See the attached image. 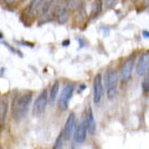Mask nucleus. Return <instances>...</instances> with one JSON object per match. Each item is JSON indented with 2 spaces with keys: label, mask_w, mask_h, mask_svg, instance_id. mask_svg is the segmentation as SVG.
Returning <instances> with one entry per match:
<instances>
[{
  "label": "nucleus",
  "mask_w": 149,
  "mask_h": 149,
  "mask_svg": "<svg viewBox=\"0 0 149 149\" xmlns=\"http://www.w3.org/2000/svg\"><path fill=\"white\" fill-rule=\"evenodd\" d=\"M6 4H13V3H15V0H5Z\"/></svg>",
  "instance_id": "21"
},
{
  "label": "nucleus",
  "mask_w": 149,
  "mask_h": 149,
  "mask_svg": "<svg viewBox=\"0 0 149 149\" xmlns=\"http://www.w3.org/2000/svg\"><path fill=\"white\" fill-rule=\"evenodd\" d=\"M6 111H8V102L3 100L1 103H0V123H1V125L4 124V120H5Z\"/></svg>",
  "instance_id": "16"
},
{
  "label": "nucleus",
  "mask_w": 149,
  "mask_h": 149,
  "mask_svg": "<svg viewBox=\"0 0 149 149\" xmlns=\"http://www.w3.org/2000/svg\"><path fill=\"white\" fill-rule=\"evenodd\" d=\"M102 9H103V3H102V0H95V1L92 3V8H91V17L96 19L101 14Z\"/></svg>",
  "instance_id": "13"
},
{
  "label": "nucleus",
  "mask_w": 149,
  "mask_h": 149,
  "mask_svg": "<svg viewBox=\"0 0 149 149\" xmlns=\"http://www.w3.org/2000/svg\"><path fill=\"white\" fill-rule=\"evenodd\" d=\"M87 133H88V129H87V125H86V120L83 119L80 124H77L76 130H74V134H73L74 143H77V144L83 143L87 138Z\"/></svg>",
  "instance_id": "10"
},
{
  "label": "nucleus",
  "mask_w": 149,
  "mask_h": 149,
  "mask_svg": "<svg viewBox=\"0 0 149 149\" xmlns=\"http://www.w3.org/2000/svg\"><path fill=\"white\" fill-rule=\"evenodd\" d=\"M142 90H143L144 93L149 92V68H148V71L146 72V74H144V80L142 82Z\"/></svg>",
  "instance_id": "17"
},
{
  "label": "nucleus",
  "mask_w": 149,
  "mask_h": 149,
  "mask_svg": "<svg viewBox=\"0 0 149 149\" xmlns=\"http://www.w3.org/2000/svg\"><path fill=\"white\" fill-rule=\"evenodd\" d=\"M58 96V81H55V83L52 85L50 90V93H49V102L50 104H54L55 103V100L57 98Z\"/></svg>",
  "instance_id": "15"
},
{
  "label": "nucleus",
  "mask_w": 149,
  "mask_h": 149,
  "mask_svg": "<svg viewBox=\"0 0 149 149\" xmlns=\"http://www.w3.org/2000/svg\"><path fill=\"white\" fill-rule=\"evenodd\" d=\"M148 68H149V51H146L138 57L136 66L137 74L138 76H144L146 72L148 71Z\"/></svg>",
  "instance_id": "9"
},
{
  "label": "nucleus",
  "mask_w": 149,
  "mask_h": 149,
  "mask_svg": "<svg viewBox=\"0 0 149 149\" xmlns=\"http://www.w3.org/2000/svg\"><path fill=\"white\" fill-rule=\"evenodd\" d=\"M31 100H32V93L31 92L22 93V95H19L16 98H14L11 114H13V118L15 119L16 122H19V120H21L22 118H24V116L26 114L27 109H29Z\"/></svg>",
  "instance_id": "1"
},
{
  "label": "nucleus",
  "mask_w": 149,
  "mask_h": 149,
  "mask_svg": "<svg viewBox=\"0 0 149 149\" xmlns=\"http://www.w3.org/2000/svg\"><path fill=\"white\" fill-rule=\"evenodd\" d=\"M47 102H49V92L45 90L39 95V97L36 98L34 103V107H32V114H34V117H40L46 111Z\"/></svg>",
  "instance_id": "4"
},
{
  "label": "nucleus",
  "mask_w": 149,
  "mask_h": 149,
  "mask_svg": "<svg viewBox=\"0 0 149 149\" xmlns=\"http://www.w3.org/2000/svg\"><path fill=\"white\" fill-rule=\"evenodd\" d=\"M68 44H70V41L66 40V41H63V44H62V45H63V46H68Z\"/></svg>",
  "instance_id": "22"
},
{
  "label": "nucleus",
  "mask_w": 149,
  "mask_h": 149,
  "mask_svg": "<svg viewBox=\"0 0 149 149\" xmlns=\"http://www.w3.org/2000/svg\"><path fill=\"white\" fill-rule=\"evenodd\" d=\"M106 85H107V97H108V100H113L117 96V91H118V73L116 70H108L107 71Z\"/></svg>",
  "instance_id": "2"
},
{
  "label": "nucleus",
  "mask_w": 149,
  "mask_h": 149,
  "mask_svg": "<svg viewBox=\"0 0 149 149\" xmlns=\"http://www.w3.org/2000/svg\"><path fill=\"white\" fill-rule=\"evenodd\" d=\"M85 120H86V125H87V129H88V134L93 136L95 132H96V122H95V117H93V112H92L91 107L87 108Z\"/></svg>",
  "instance_id": "12"
},
{
  "label": "nucleus",
  "mask_w": 149,
  "mask_h": 149,
  "mask_svg": "<svg viewBox=\"0 0 149 149\" xmlns=\"http://www.w3.org/2000/svg\"><path fill=\"white\" fill-rule=\"evenodd\" d=\"M123 1H127V0H123Z\"/></svg>",
  "instance_id": "23"
},
{
  "label": "nucleus",
  "mask_w": 149,
  "mask_h": 149,
  "mask_svg": "<svg viewBox=\"0 0 149 149\" xmlns=\"http://www.w3.org/2000/svg\"><path fill=\"white\" fill-rule=\"evenodd\" d=\"M134 60H136V56H130L125 61L122 63V67H120V81L122 83H128V81L132 77V71L134 67Z\"/></svg>",
  "instance_id": "5"
},
{
  "label": "nucleus",
  "mask_w": 149,
  "mask_h": 149,
  "mask_svg": "<svg viewBox=\"0 0 149 149\" xmlns=\"http://www.w3.org/2000/svg\"><path fill=\"white\" fill-rule=\"evenodd\" d=\"M117 0H104V4H106V8L107 9H112L114 6V4Z\"/></svg>",
  "instance_id": "19"
},
{
  "label": "nucleus",
  "mask_w": 149,
  "mask_h": 149,
  "mask_svg": "<svg viewBox=\"0 0 149 149\" xmlns=\"http://www.w3.org/2000/svg\"><path fill=\"white\" fill-rule=\"evenodd\" d=\"M39 5H40V0H31V3L24 9V11L21 13V17L25 20L24 22H29L35 17V15H39Z\"/></svg>",
  "instance_id": "8"
},
{
  "label": "nucleus",
  "mask_w": 149,
  "mask_h": 149,
  "mask_svg": "<svg viewBox=\"0 0 149 149\" xmlns=\"http://www.w3.org/2000/svg\"><path fill=\"white\" fill-rule=\"evenodd\" d=\"M63 142H65V137H63V130H62V132L60 133V136H58V138H57V141L55 142V144H54V148H55V149L61 148Z\"/></svg>",
  "instance_id": "18"
},
{
  "label": "nucleus",
  "mask_w": 149,
  "mask_h": 149,
  "mask_svg": "<svg viewBox=\"0 0 149 149\" xmlns=\"http://www.w3.org/2000/svg\"><path fill=\"white\" fill-rule=\"evenodd\" d=\"M74 127H76V116L74 113H71L67 117V120L65 123V128H63V137H65V141H68L71 138Z\"/></svg>",
  "instance_id": "11"
},
{
  "label": "nucleus",
  "mask_w": 149,
  "mask_h": 149,
  "mask_svg": "<svg viewBox=\"0 0 149 149\" xmlns=\"http://www.w3.org/2000/svg\"><path fill=\"white\" fill-rule=\"evenodd\" d=\"M102 96H103V82H102V74L98 73L93 78V103L98 104Z\"/></svg>",
  "instance_id": "7"
},
{
  "label": "nucleus",
  "mask_w": 149,
  "mask_h": 149,
  "mask_svg": "<svg viewBox=\"0 0 149 149\" xmlns=\"http://www.w3.org/2000/svg\"><path fill=\"white\" fill-rule=\"evenodd\" d=\"M55 0H40V5H39V15L42 16L45 14H47L51 5L54 4Z\"/></svg>",
  "instance_id": "14"
},
{
  "label": "nucleus",
  "mask_w": 149,
  "mask_h": 149,
  "mask_svg": "<svg viewBox=\"0 0 149 149\" xmlns=\"http://www.w3.org/2000/svg\"><path fill=\"white\" fill-rule=\"evenodd\" d=\"M73 91H74V87L73 85H66L63 87V90L60 95V98H58V109L60 111H66L68 103H70V100L73 95Z\"/></svg>",
  "instance_id": "6"
},
{
  "label": "nucleus",
  "mask_w": 149,
  "mask_h": 149,
  "mask_svg": "<svg viewBox=\"0 0 149 149\" xmlns=\"http://www.w3.org/2000/svg\"><path fill=\"white\" fill-rule=\"evenodd\" d=\"M143 5L144 8H149V0H143Z\"/></svg>",
  "instance_id": "20"
},
{
  "label": "nucleus",
  "mask_w": 149,
  "mask_h": 149,
  "mask_svg": "<svg viewBox=\"0 0 149 149\" xmlns=\"http://www.w3.org/2000/svg\"><path fill=\"white\" fill-rule=\"evenodd\" d=\"M70 9V1L68 0H57L55 6V16L58 24H65L68 20V11Z\"/></svg>",
  "instance_id": "3"
}]
</instances>
